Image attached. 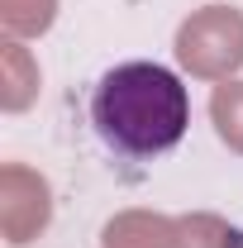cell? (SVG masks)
<instances>
[{"instance_id":"6da1fadb","label":"cell","mask_w":243,"mask_h":248,"mask_svg":"<svg viewBox=\"0 0 243 248\" xmlns=\"http://www.w3.org/2000/svg\"><path fill=\"white\" fill-rule=\"evenodd\" d=\"M86 124L115 162H157L191 129V91L162 62H120L95 77Z\"/></svg>"}]
</instances>
